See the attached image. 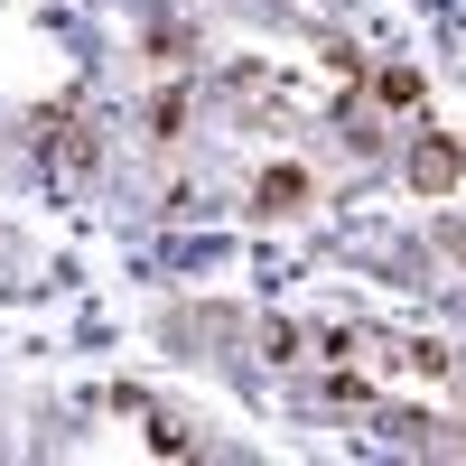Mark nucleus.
<instances>
[{"instance_id":"nucleus-1","label":"nucleus","mask_w":466,"mask_h":466,"mask_svg":"<svg viewBox=\"0 0 466 466\" xmlns=\"http://www.w3.org/2000/svg\"><path fill=\"white\" fill-rule=\"evenodd\" d=\"M308 197H318V177H308L299 159H280V168H261V177H252V215H261V224H280V215H299Z\"/></svg>"},{"instance_id":"nucleus-2","label":"nucleus","mask_w":466,"mask_h":466,"mask_svg":"<svg viewBox=\"0 0 466 466\" xmlns=\"http://www.w3.org/2000/svg\"><path fill=\"white\" fill-rule=\"evenodd\" d=\"M457 168H466V149H457L448 131H420V140H410V187H420V197H448Z\"/></svg>"},{"instance_id":"nucleus-3","label":"nucleus","mask_w":466,"mask_h":466,"mask_svg":"<svg viewBox=\"0 0 466 466\" xmlns=\"http://www.w3.org/2000/svg\"><path fill=\"white\" fill-rule=\"evenodd\" d=\"M364 85H373L382 112H420V94H430V85H420V66H373Z\"/></svg>"},{"instance_id":"nucleus-4","label":"nucleus","mask_w":466,"mask_h":466,"mask_svg":"<svg viewBox=\"0 0 466 466\" xmlns=\"http://www.w3.org/2000/svg\"><path fill=\"white\" fill-rule=\"evenodd\" d=\"M140 131H149V140H177V131H187V85H159V94H149Z\"/></svg>"},{"instance_id":"nucleus-5","label":"nucleus","mask_w":466,"mask_h":466,"mask_svg":"<svg viewBox=\"0 0 466 466\" xmlns=\"http://www.w3.org/2000/svg\"><path fill=\"white\" fill-rule=\"evenodd\" d=\"M439 252H448V261H466V215H439Z\"/></svg>"}]
</instances>
